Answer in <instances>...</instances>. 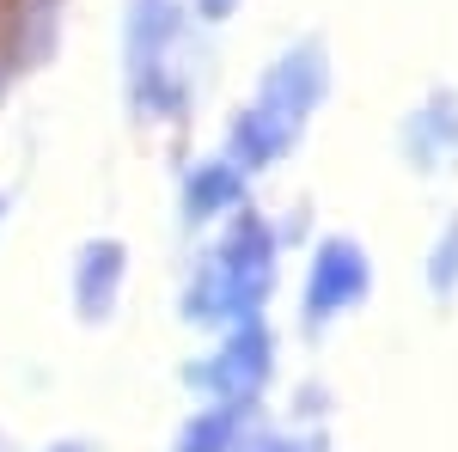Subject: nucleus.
Here are the masks:
<instances>
[{
  "label": "nucleus",
  "instance_id": "423d86ee",
  "mask_svg": "<svg viewBox=\"0 0 458 452\" xmlns=\"http://www.w3.org/2000/svg\"><path fill=\"white\" fill-rule=\"evenodd\" d=\"M116 281H123V251L110 239L92 244L86 263H80V306H86V318H105V306L116 300Z\"/></svg>",
  "mask_w": 458,
  "mask_h": 452
},
{
  "label": "nucleus",
  "instance_id": "6e6552de",
  "mask_svg": "<svg viewBox=\"0 0 458 452\" xmlns=\"http://www.w3.org/2000/svg\"><path fill=\"white\" fill-rule=\"evenodd\" d=\"M196 6H202L208 19H226V13H233V0H196Z\"/></svg>",
  "mask_w": 458,
  "mask_h": 452
},
{
  "label": "nucleus",
  "instance_id": "39448f33",
  "mask_svg": "<svg viewBox=\"0 0 458 452\" xmlns=\"http://www.w3.org/2000/svg\"><path fill=\"white\" fill-rule=\"evenodd\" d=\"M245 202V166H233V159H208V166H196L190 177V214L196 220H208V214H226Z\"/></svg>",
  "mask_w": 458,
  "mask_h": 452
},
{
  "label": "nucleus",
  "instance_id": "20e7f679",
  "mask_svg": "<svg viewBox=\"0 0 458 452\" xmlns=\"http://www.w3.org/2000/svg\"><path fill=\"white\" fill-rule=\"evenodd\" d=\"M360 294H367V257H360V244L330 239L312 263V281H306V312L330 318V312H343V306H354Z\"/></svg>",
  "mask_w": 458,
  "mask_h": 452
},
{
  "label": "nucleus",
  "instance_id": "7ed1b4c3",
  "mask_svg": "<svg viewBox=\"0 0 458 452\" xmlns=\"http://www.w3.org/2000/svg\"><path fill=\"white\" fill-rule=\"evenodd\" d=\"M263 373H269V337H263L257 318H245V330L220 348L208 367H196L190 380L202 385V391H214V397H226V404H239V397H250L263 385Z\"/></svg>",
  "mask_w": 458,
  "mask_h": 452
},
{
  "label": "nucleus",
  "instance_id": "f03ea898",
  "mask_svg": "<svg viewBox=\"0 0 458 452\" xmlns=\"http://www.w3.org/2000/svg\"><path fill=\"white\" fill-rule=\"evenodd\" d=\"M269 263H276L269 233H263L257 220H245V226L202 263V276L190 287V318H208V324L214 318H250L257 300H263V287H269Z\"/></svg>",
  "mask_w": 458,
  "mask_h": 452
},
{
  "label": "nucleus",
  "instance_id": "0eeeda50",
  "mask_svg": "<svg viewBox=\"0 0 458 452\" xmlns=\"http://www.w3.org/2000/svg\"><path fill=\"white\" fill-rule=\"evenodd\" d=\"M233 434H239V416L220 404V410H202V416L190 422V434H183V447H177V452H226V447H233Z\"/></svg>",
  "mask_w": 458,
  "mask_h": 452
},
{
  "label": "nucleus",
  "instance_id": "f257e3e1",
  "mask_svg": "<svg viewBox=\"0 0 458 452\" xmlns=\"http://www.w3.org/2000/svg\"><path fill=\"white\" fill-rule=\"evenodd\" d=\"M318 92H324V55H318L312 43L293 49V55H282V62L269 68L257 105H250L245 116H239V129H233V147H239V166H245V172L282 159V147L300 135L306 110L318 105Z\"/></svg>",
  "mask_w": 458,
  "mask_h": 452
}]
</instances>
